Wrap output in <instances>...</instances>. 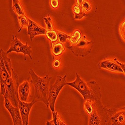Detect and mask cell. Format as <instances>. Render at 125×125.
<instances>
[{
  "instance_id": "cell-1",
  "label": "cell",
  "mask_w": 125,
  "mask_h": 125,
  "mask_svg": "<svg viewBox=\"0 0 125 125\" xmlns=\"http://www.w3.org/2000/svg\"><path fill=\"white\" fill-rule=\"evenodd\" d=\"M76 79L67 85L75 88L82 95L84 101L89 100L93 102L100 101L102 97L100 87L95 81L86 82L83 80L78 73L76 74Z\"/></svg>"
},
{
  "instance_id": "cell-2",
  "label": "cell",
  "mask_w": 125,
  "mask_h": 125,
  "mask_svg": "<svg viewBox=\"0 0 125 125\" xmlns=\"http://www.w3.org/2000/svg\"><path fill=\"white\" fill-rule=\"evenodd\" d=\"M29 73L32 79L31 83L35 88V95L33 101L36 103L38 102H43L47 107H49V83L52 77L46 75L41 78L35 73L32 69H30Z\"/></svg>"
},
{
  "instance_id": "cell-3",
  "label": "cell",
  "mask_w": 125,
  "mask_h": 125,
  "mask_svg": "<svg viewBox=\"0 0 125 125\" xmlns=\"http://www.w3.org/2000/svg\"><path fill=\"white\" fill-rule=\"evenodd\" d=\"M6 92L4 98L8 99L13 106L18 107L20 101L19 97L18 76L16 72H13L12 77L9 76L6 83Z\"/></svg>"
},
{
  "instance_id": "cell-4",
  "label": "cell",
  "mask_w": 125,
  "mask_h": 125,
  "mask_svg": "<svg viewBox=\"0 0 125 125\" xmlns=\"http://www.w3.org/2000/svg\"><path fill=\"white\" fill-rule=\"evenodd\" d=\"M94 111L89 116V125H107L108 109L103 105L101 101L94 102Z\"/></svg>"
},
{
  "instance_id": "cell-5",
  "label": "cell",
  "mask_w": 125,
  "mask_h": 125,
  "mask_svg": "<svg viewBox=\"0 0 125 125\" xmlns=\"http://www.w3.org/2000/svg\"><path fill=\"white\" fill-rule=\"evenodd\" d=\"M66 78L67 75H65L63 77L60 76H57L54 84L51 85L50 87L48 101L49 107L52 112L55 111V103L60 91L62 88L67 85Z\"/></svg>"
},
{
  "instance_id": "cell-6",
  "label": "cell",
  "mask_w": 125,
  "mask_h": 125,
  "mask_svg": "<svg viewBox=\"0 0 125 125\" xmlns=\"http://www.w3.org/2000/svg\"><path fill=\"white\" fill-rule=\"evenodd\" d=\"M93 45V41H88L86 39V36H84L77 44L68 46L67 48L76 56L84 57L91 53Z\"/></svg>"
},
{
  "instance_id": "cell-7",
  "label": "cell",
  "mask_w": 125,
  "mask_h": 125,
  "mask_svg": "<svg viewBox=\"0 0 125 125\" xmlns=\"http://www.w3.org/2000/svg\"><path fill=\"white\" fill-rule=\"evenodd\" d=\"M10 48L7 51L6 53L8 54L12 52H16L17 53H22L24 55V60L26 61V55H28L30 59L32 60V57L31 54L32 53V47L28 45V42H26V45L23 44L21 42V40H19L17 36H12V38L10 44Z\"/></svg>"
},
{
  "instance_id": "cell-8",
  "label": "cell",
  "mask_w": 125,
  "mask_h": 125,
  "mask_svg": "<svg viewBox=\"0 0 125 125\" xmlns=\"http://www.w3.org/2000/svg\"><path fill=\"white\" fill-rule=\"evenodd\" d=\"M107 125H125V107L120 108H112L107 110Z\"/></svg>"
},
{
  "instance_id": "cell-9",
  "label": "cell",
  "mask_w": 125,
  "mask_h": 125,
  "mask_svg": "<svg viewBox=\"0 0 125 125\" xmlns=\"http://www.w3.org/2000/svg\"><path fill=\"white\" fill-rule=\"evenodd\" d=\"M5 107L11 115L13 125H23L19 107L13 106L11 103L7 98L5 99Z\"/></svg>"
},
{
  "instance_id": "cell-10",
  "label": "cell",
  "mask_w": 125,
  "mask_h": 125,
  "mask_svg": "<svg viewBox=\"0 0 125 125\" xmlns=\"http://www.w3.org/2000/svg\"><path fill=\"white\" fill-rule=\"evenodd\" d=\"M36 103L32 101L31 103H26L19 101L18 107L21 116L23 125H28L29 115L32 107Z\"/></svg>"
},
{
  "instance_id": "cell-11",
  "label": "cell",
  "mask_w": 125,
  "mask_h": 125,
  "mask_svg": "<svg viewBox=\"0 0 125 125\" xmlns=\"http://www.w3.org/2000/svg\"><path fill=\"white\" fill-rule=\"evenodd\" d=\"M28 34L30 36V40L32 41L34 38L37 35H46L47 30L45 28L39 26L33 21L28 18Z\"/></svg>"
},
{
  "instance_id": "cell-12",
  "label": "cell",
  "mask_w": 125,
  "mask_h": 125,
  "mask_svg": "<svg viewBox=\"0 0 125 125\" xmlns=\"http://www.w3.org/2000/svg\"><path fill=\"white\" fill-rule=\"evenodd\" d=\"M98 67L99 69H105L114 72L123 73L121 66L117 62L112 60H106L100 62Z\"/></svg>"
},
{
  "instance_id": "cell-13",
  "label": "cell",
  "mask_w": 125,
  "mask_h": 125,
  "mask_svg": "<svg viewBox=\"0 0 125 125\" xmlns=\"http://www.w3.org/2000/svg\"><path fill=\"white\" fill-rule=\"evenodd\" d=\"M0 74H1V94L4 96L6 92L5 83L10 76L9 73L5 66L4 61L2 56L0 57Z\"/></svg>"
},
{
  "instance_id": "cell-14",
  "label": "cell",
  "mask_w": 125,
  "mask_h": 125,
  "mask_svg": "<svg viewBox=\"0 0 125 125\" xmlns=\"http://www.w3.org/2000/svg\"><path fill=\"white\" fill-rule=\"evenodd\" d=\"M31 85L28 81L24 82L19 87V97L20 101L26 102L30 95Z\"/></svg>"
},
{
  "instance_id": "cell-15",
  "label": "cell",
  "mask_w": 125,
  "mask_h": 125,
  "mask_svg": "<svg viewBox=\"0 0 125 125\" xmlns=\"http://www.w3.org/2000/svg\"><path fill=\"white\" fill-rule=\"evenodd\" d=\"M1 56H2L3 60L4 61L5 66L9 73L10 76L12 77L13 72L14 71L12 65L11 61V59L7 56V54L1 48Z\"/></svg>"
},
{
  "instance_id": "cell-16",
  "label": "cell",
  "mask_w": 125,
  "mask_h": 125,
  "mask_svg": "<svg viewBox=\"0 0 125 125\" xmlns=\"http://www.w3.org/2000/svg\"><path fill=\"white\" fill-rule=\"evenodd\" d=\"M73 11L74 13L75 19L80 20L88 15L85 13L84 10L81 6L75 4L73 7Z\"/></svg>"
},
{
  "instance_id": "cell-17",
  "label": "cell",
  "mask_w": 125,
  "mask_h": 125,
  "mask_svg": "<svg viewBox=\"0 0 125 125\" xmlns=\"http://www.w3.org/2000/svg\"><path fill=\"white\" fill-rule=\"evenodd\" d=\"M52 116H53L52 120L50 121H47L46 124V125H66L63 121L61 120L57 112H52Z\"/></svg>"
},
{
  "instance_id": "cell-18",
  "label": "cell",
  "mask_w": 125,
  "mask_h": 125,
  "mask_svg": "<svg viewBox=\"0 0 125 125\" xmlns=\"http://www.w3.org/2000/svg\"><path fill=\"white\" fill-rule=\"evenodd\" d=\"M51 49L52 53L56 56H59L62 55L65 50V48L63 44L61 42H57L55 43L52 47Z\"/></svg>"
},
{
  "instance_id": "cell-19",
  "label": "cell",
  "mask_w": 125,
  "mask_h": 125,
  "mask_svg": "<svg viewBox=\"0 0 125 125\" xmlns=\"http://www.w3.org/2000/svg\"><path fill=\"white\" fill-rule=\"evenodd\" d=\"M82 38L81 32L79 30H77L73 34L70 35L69 40L72 45H75L79 43Z\"/></svg>"
},
{
  "instance_id": "cell-20",
  "label": "cell",
  "mask_w": 125,
  "mask_h": 125,
  "mask_svg": "<svg viewBox=\"0 0 125 125\" xmlns=\"http://www.w3.org/2000/svg\"><path fill=\"white\" fill-rule=\"evenodd\" d=\"M12 8L13 11L19 16L25 15L22 6L20 4L19 0H13Z\"/></svg>"
},
{
  "instance_id": "cell-21",
  "label": "cell",
  "mask_w": 125,
  "mask_h": 125,
  "mask_svg": "<svg viewBox=\"0 0 125 125\" xmlns=\"http://www.w3.org/2000/svg\"><path fill=\"white\" fill-rule=\"evenodd\" d=\"M46 35L47 38L51 41V48H52L54 44L57 43L58 40V35L56 32V31L55 30L47 31Z\"/></svg>"
},
{
  "instance_id": "cell-22",
  "label": "cell",
  "mask_w": 125,
  "mask_h": 125,
  "mask_svg": "<svg viewBox=\"0 0 125 125\" xmlns=\"http://www.w3.org/2000/svg\"><path fill=\"white\" fill-rule=\"evenodd\" d=\"M84 106L85 110L88 116H91L94 111V102L86 100L85 101L84 103Z\"/></svg>"
},
{
  "instance_id": "cell-23",
  "label": "cell",
  "mask_w": 125,
  "mask_h": 125,
  "mask_svg": "<svg viewBox=\"0 0 125 125\" xmlns=\"http://www.w3.org/2000/svg\"><path fill=\"white\" fill-rule=\"evenodd\" d=\"M19 22L20 25V29L18 31V33H20L21 32V31L22 30L23 28L24 27H28V18L25 16H18V17Z\"/></svg>"
},
{
  "instance_id": "cell-24",
  "label": "cell",
  "mask_w": 125,
  "mask_h": 125,
  "mask_svg": "<svg viewBox=\"0 0 125 125\" xmlns=\"http://www.w3.org/2000/svg\"><path fill=\"white\" fill-rule=\"evenodd\" d=\"M56 32L58 35L59 41L62 44L65 43L67 41V40L69 39L70 37V35H68L63 32H61V31H56Z\"/></svg>"
},
{
  "instance_id": "cell-25",
  "label": "cell",
  "mask_w": 125,
  "mask_h": 125,
  "mask_svg": "<svg viewBox=\"0 0 125 125\" xmlns=\"http://www.w3.org/2000/svg\"><path fill=\"white\" fill-rule=\"evenodd\" d=\"M43 19L44 20V21L46 25V28L47 31H51V30H54V27L53 22H52V20L51 18L49 16L48 17H43Z\"/></svg>"
},
{
  "instance_id": "cell-26",
  "label": "cell",
  "mask_w": 125,
  "mask_h": 125,
  "mask_svg": "<svg viewBox=\"0 0 125 125\" xmlns=\"http://www.w3.org/2000/svg\"><path fill=\"white\" fill-rule=\"evenodd\" d=\"M120 32L122 38L125 41V20L120 26Z\"/></svg>"
},
{
  "instance_id": "cell-27",
  "label": "cell",
  "mask_w": 125,
  "mask_h": 125,
  "mask_svg": "<svg viewBox=\"0 0 125 125\" xmlns=\"http://www.w3.org/2000/svg\"><path fill=\"white\" fill-rule=\"evenodd\" d=\"M82 7L84 9V10H85L86 11H90L92 8L91 5L88 1H84V3H83V5H82Z\"/></svg>"
},
{
  "instance_id": "cell-28",
  "label": "cell",
  "mask_w": 125,
  "mask_h": 125,
  "mask_svg": "<svg viewBox=\"0 0 125 125\" xmlns=\"http://www.w3.org/2000/svg\"><path fill=\"white\" fill-rule=\"evenodd\" d=\"M50 4L52 7L54 9H57L59 7V1L58 0H51Z\"/></svg>"
},
{
  "instance_id": "cell-29",
  "label": "cell",
  "mask_w": 125,
  "mask_h": 125,
  "mask_svg": "<svg viewBox=\"0 0 125 125\" xmlns=\"http://www.w3.org/2000/svg\"><path fill=\"white\" fill-rule=\"evenodd\" d=\"M114 60L115 61H116L117 62V63L121 66V67L122 68V70L123 71V73L125 74V64L123 63V62H119L116 58H115L114 59Z\"/></svg>"
},
{
  "instance_id": "cell-30",
  "label": "cell",
  "mask_w": 125,
  "mask_h": 125,
  "mask_svg": "<svg viewBox=\"0 0 125 125\" xmlns=\"http://www.w3.org/2000/svg\"><path fill=\"white\" fill-rule=\"evenodd\" d=\"M60 65V60L58 59L56 60L54 62V63H53V66L56 68H58Z\"/></svg>"
},
{
  "instance_id": "cell-31",
  "label": "cell",
  "mask_w": 125,
  "mask_h": 125,
  "mask_svg": "<svg viewBox=\"0 0 125 125\" xmlns=\"http://www.w3.org/2000/svg\"><path fill=\"white\" fill-rule=\"evenodd\" d=\"M85 0H78V1H77V4L80 5V6H81L83 5V3H84Z\"/></svg>"
}]
</instances>
